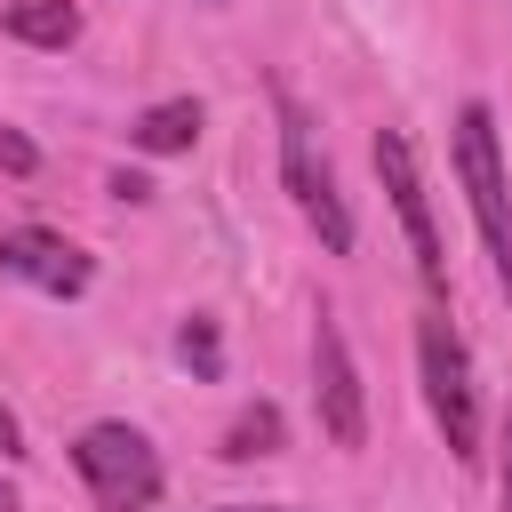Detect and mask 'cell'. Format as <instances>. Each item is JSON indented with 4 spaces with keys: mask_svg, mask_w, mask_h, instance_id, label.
I'll list each match as a JSON object with an SVG mask.
<instances>
[{
    "mask_svg": "<svg viewBox=\"0 0 512 512\" xmlns=\"http://www.w3.org/2000/svg\"><path fill=\"white\" fill-rule=\"evenodd\" d=\"M456 176H464L472 224H480V240H488L496 288L512 296V184H504V152H496V112H488V104H464V112H456Z\"/></svg>",
    "mask_w": 512,
    "mask_h": 512,
    "instance_id": "6da1fadb",
    "label": "cell"
},
{
    "mask_svg": "<svg viewBox=\"0 0 512 512\" xmlns=\"http://www.w3.org/2000/svg\"><path fill=\"white\" fill-rule=\"evenodd\" d=\"M280 176H288V200H296V216L320 232V248L328 256H352V208H344V192H336V168H328V152H320V128L304 120V104L280 88Z\"/></svg>",
    "mask_w": 512,
    "mask_h": 512,
    "instance_id": "7a4b0ae2",
    "label": "cell"
},
{
    "mask_svg": "<svg viewBox=\"0 0 512 512\" xmlns=\"http://www.w3.org/2000/svg\"><path fill=\"white\" fill-rule=\"evenodd\" d=\"M72 472L88 480L96 512H152L160 504V448L136 424H88L72 440Z\"/></svg>",
    "mask_w": 512,
    "mask_h": 512,
    "instance_id": "3957f363",
    "label": "cell"
},
{
    "mask_svg": "<svg viewBox=\"0 0 512 512\" xmlns=\"http://www.w3.org/2000/svg\"><path fill=\"white\" fill-rule=\"evenodd\" d=\"M416 368H424V400H432V424L448 440V456H480V392H472V352L464 336L448 328V312H424L416 328Z\"/></svg>",
    "mask_w": 512,
    "mask_h": 512,
    "instance_id": "277c9868",
    "label": "cell"
},
{
    "mask_svg": "<svg viewBox=\"0 0 512 512\" xmlns=\"http://www.w3.org/2000/svg\"><path fill=\"white\" fill-rule=\"evenodd\" d=\"M376 176H384V192H392V216H400V232H408L416 280H424L432 296H448V256H440L432 200H424V176H416V152H408V136H400V128H384V136H376Z\"/></svg>",
    "mask_w": 512,
    "mask_h": 512,
    "instance_id": "5b68a950",
    "label": "cell"
},
{
    "mask_svg": "<svg viewBox=\"0 0 512 512\" xmlns=\"http://www.w3.org/2000/svg\"><path fill=\"white\" fill-rule=\"evenodd\" d=\"M312 392H320V432L336 440V448H360L368 440V392H360V368H352V344H344V328L320 312V328H312Z\"/></svg>",
    "mask_w": 512,
    "mask_h": 512,
    "instance_id": "8992f818",
    "label": "cell"
},
{
    "mask_svg": "<svg viewBox=\"0 0 512 512\" xmlns=\"http://www.w3.org/2000/svg\"><path fill=\"white\" fill-rule=\"evenodd\" d=\"M0 272L32 280L40 296H80L96 264H88V256H80L64 232H40V224H24V232H0Z\"/></svg>",
    "mask_w": 512,
    "mask_h": 512,
    "instance_id": "52a82bcc",
    "label": "cell"
},
{
    "mask_svg": "<svg viewBox=\"0 0 512 512\" xmlns=\"http://www.w3.org/2000/svg\"><path fill=\"white\" fill-rule=\"evenodd\" d=\"M128 136H136V152H192V136H200V96H168V104H144Z\"/></svg>",
    "mask_w": 512,
    "mask_h": 512,
    "instance_id": "ba28073f",
    "label": "cell"
},
{
    "mask_svg": "<svg viewBox=\"0 0 512 512\" xmlns=\"http://www.w3.org/2000/svg\"><path fill=\"white\" fill-rule=\"evenodd\" d=\"M280 440H288V416H280L272 400H256V408H240V416L224 424V464H256V456H280Z\"/></svg>",
    "mask_w": 512,
    "mask_h": 512,
    "instance_id": "9c48e42d",
    "label": "cell"
},
{
    "mask_svg": "<svg viewBox=\"0 0 512 512\" xmlns=\"http://www.w3.org/2000/svg\"><path fill=\"white\" fill-rule=\"evenodd\" d=\"M8 32L32 40V48H72L80 40V8L72 0H16L8 8Z\"/></svg>",
    "mask_w": 512,
    "mask_h": 512,
    "instance_id": "30bf717a",
    "label": "cell"
},
{
    "mask_svg": "<svg viewBox=\"0 0 512 512\" xmlns=\"http://www.w3.org/2000/svg\"><path fill=\"white\" fill-rule=\"evenodd\" d=\"M176 360H184L192 376H224V344H216V320H200V312H192V320L176 328Z\"/></svg>",
    "mask_w": 512,
    "mask_h": 512,
    "instance_id": "8fae6325",
    "label": "cell"
},
{
    "mask_svg": "<svg viewBox=\"0 0 512 512\" xmlns=\"http://www.w3.org/2000/svg\"><path fill=\"white\" fill-rule=\"evenodd\" d=\"M0 168H8V176H32V168H40V152H32V144H24L8 120H0Z\"/></svg>",
    "mask_w": 512,
    "mask_h": 512,
    "instance_id": "7c38bea8",
    "label": "cell"
},
{
    "mask_svg": "<svg viewBox=\"0 0 512 512\" xmlns=\"http://www.w3.org/2000/svg\"><path fill=\"white\" fill-rule=\"evenodd\" d=\"M0 456H24V424H16L8 400H0Z\"/></svg>",
    "mask_w": 512,
    "mask_h": 512,
    "instance_id": "4fadbf2b",
    "label": "cell"
},
{
    "mask_svg": "<svg viewBox=\"0 0 512 512\" xmlns=\"http://www.w3.org/2000/svg\"><path fill=\"white\" fill-rule=\"evenodd\" d=\"M504 512H512V424H504Z\"/></svg>",
    "mask_w": 512,
    "mask_h": 512,
    "instance_id": "5bb4252c",
    "label": "cell"
},
{
    "mask_svg": "<svg viewBox=\"0 0 512 512\" xmlns=\"http://www.w3.org/2000/svg\"><path fill=\"white\" fill-rule=\"evenodd\" d=\"M0 512H24V496H16V488H8V480H0Z\"/></svg>",
    "mask_w": 512,
    "mask_h": 512,
    "instance_id": "9a60e30c",
    "label": "cell"
},
{
    "mask_svg": "<svg viewBox=\"0 0 512 512\" xmlns=\"http://www.w3.org/2000/svg\"><path fill=\"white\" fill-rule=\"evenodd\" d=\"M216 512H288V504H216Z\"/></svg>",
    "mask_w": 512,
    "mask_h": 512,
    "instance_id": "2e32d148",
    "label": "cell"
}]
</instances>
